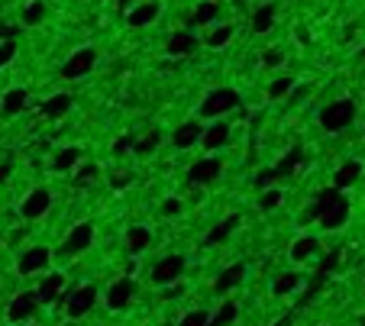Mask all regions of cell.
I'll return each mask as SVG.
<instances>
[{"label": "cell", "mask_w": 365, "mask_h": 326, "mask_svg": "<svg viewBox=\"0 0 365 326\" xmlns=\"http://www.w3.org/2000/svg\"><path fill=\"white\" fill-rule=\"evenodd\" d=\"M310 216L320 223L323 229H339L349 220V197H343L339 188H327L317 194L314 207H310Z\"/></svg>", "instance_id": "1"}, {"label": "cell", "mask_w": 365, "mask_h": 326, "mask_svg": "<svg viewBox=\"0 0 365 326\" xmlns=\"http://www.w3.org/2000/svg\"><path fill=\"white\" fill-rule=\"evenodd\" d=\"M352 120H356V104L352 100H333V104H327L320 110V126L327 132H343L346 126H352Z\"/></svg>", "instance_id": "2"}, {"label": "cell", "mask_w": 365, "mask_h": 326, "mask_svg": "<svg viewBox=\"0 0 365 326\" xmlns=\"http://www.w3.org/2000/svg\"><path fill=\"white\" fill-rule=\"evenodd\" d=\"M239 107V94L233 88H217L211 90L204 100H201V117L204 120H213V117H223V113L236 110Z\"/></svg>", "instance_id": "3"}, {"label": "cell", "mask_w": 365, "mask_h": 326, "mask_svg": "<svg viewBox=\"0 0 365 326\" xmlns=\"http://www.w3.org/2000/svg\"><path fill=\"white\" fill-rule=\"evenodd\" d=\"M58 300H65V313H68L71 320H81L94 310V304H97V288L81 285V288H75L68 298H58Z\"/></svg>", "instance_id": "4"}, {"label": "cell", "mask_w": 365, "mask_h": 326, "mask_svg": "<svg viewBox=\"0 0 365 326\" xmlns=\"http://www.w3.org/2000/svg\"><path fill=\"white\" fill-rule=\"evenodd\" d=\"M94 65H97V52H94V49H78L75 56H71L68 62L62 65V78H68V81H78V78L91 75Z\"/></svg>", "instance_id": "5"}, {"label": "cell", "mask_w": 365, "mask_h": 326, "mask_svg": "<svg viewBox=\"0 0 365 326\" xmlns=\"http://www.w3.org/2000/svg\"><path fill=\"white\" fill-rule=\"evenodd\" d=\"M184 275V256H165L152 265V281L155 285H175Z\"/></svg>", "instance_id": "6"}, {"label": "cell", "mask_w": 365, "mask_h": 326, "mask_svg": "<svg viewBox=\"0 0 365 326\" xmlns=\"http://www.w3.org/2000/svg\"><path fill=\"white\" fill-rule=\"evenodd\" d=\"M49 207H52V194L46 188H36L23 197L20 214H23V220H39V216L49 214Z\"/></svg>", "instance_id": "7"}, {"label": "cell", "mask_w": 365, "mask_h": 326, "mask_svg": "<svg viewBox=\"0 0 365 326\" xmlns=\"http://www.w3.org/2000/svg\"><path fill=\"white\" fill-rule=\"evenodd\" d=\"M133 294H136V281L133 278H117L107 291V307L110 310H127L133 304Z\"/></svg>", "instance_id": "8"}, {"label": "cell", "mask_w": 365, "mask_h": 326, "mask_svg": "<svg viewBox=\"0 0 365 326\" xmlns=\"http://www.w3.org/2000/svg\"><path fill=\"white\" fill-rule=\"evenodd\" d=\"M220 172H223V162L220 159H213V155L197 159L194 165H191V172H188V184H211V181L220 178Z\"/></svg>", "instance_id": "9"}, {"label": "cell", "mask_w": 365, "mask_h": 326, "mask_svg": "<svg viewBox=\"0 0 365 326\" xmlns=\"http://www.w3.org/2000/svg\"><path fill=\"white\" fill-rule=\"evenodd\" d=\"M91 243H94V226L91 223H78L68 236H65V252H68V256H81V252L91 249Z\"/></svg>", "instance_id": "10"}, {"label": "cell", "mask_w": 365, "mask_h": 326, "mask_svg": "<svg viewBox=\"0 0 365 326\" xmlns=\"http://www.w3.org/2000/svg\"><path fill=\"white\" fill-rule=\"evenodd\" d=\"M52 252L46 249V246H33V249H26L20 256V262H16V271L20 275H36V271H43L46 265H49Z\"/></svg>", "instance_id": "11"}, {"label": "cell", "mask_w": 365, "mask_h": 326, "mask_svg": "<svg viewBox=\"0 0 365 326\" xmlns=\"http://www.w3.org/2000/svg\"><path fill=\"white\" fill-rule=\"evenodd\" d=\"M36 307H39V298H36V291H20L14 300H10L7 317L14 320V323H20V320H29V317H33Z\"/></svg>", "instance_id": "12"}, {"label": "cell", "mask_w": 365, "mask_h": 326, "mask_svg": "<svg viewBox=\"0 0 365 326\" xmlns=\"http://www.w3.org/2000/svg\"><path fill=\"white\" fill-rule=\"evenodd\" d=\"M226 142H230V126L226 123H211L204 132H201V142H197V146H204L207 152H217V149H223Z\"/></svg>", "instance_id": "13"}, {"label": "cell", "mask_w": 365, "mask_h": 326, "mask_svg": "<svg viewBox=\"0 0 365 326\" xmlns=\"http://www.w3.org/2000/svg\"><path fill=\"white\" fill-rule=\"evenodd\" d=\"M201 132H204V126L197 123V120H188L184 126H178V130H175L171 146H175V149H194L197 142H201Z\"/></svg>", "instance_id": "14"}, {"label": "cell", "mask_w": 365, "mask_h": 326, "mask_svg": "<svg viewBox=\"0 0 365 326\" xmlns=\"http://www.w3.org/2000/svg\"><path fill=\"white\" fill-rule=\"evenodd\" d=\"M243 278H246V265H243V262L226 265V268L220 271V278L213 281V291H217V294H230L233 288H236L239 281H243Z\"/></svg>", "instance_id": "15"}, {"label": "cell", "mask_w": 365, "mask_h": 326, "mask_svg": "<svg viewBox=\"0 0 365 326\" xmlns=\"http://www.w3.org/2000/svg\"><path fill=\"white\" fill-rule=\"evenodd\" d=\"M155 16H159V4H152V0H149V4H133V7L127 10V23H129L133 29L149 26Z\"/></svg>", "instance_id": "16"}, {"label": "cell", "mask_w": 365, "mask_h": 326, "mask_svg": "<svg viewBox=\"0 0 365 326\" xmlns=\"http://www.w3.org/2000/svg\"><path fill=\"white\" fill-rule=\"evenodd\" d=\"M65 291V275H46V281L36 288V298L39 304H55Z\"/></svg>", "instance_id": "17"}, {"label": "cell", "mask_w": 365, "mask_h": 326, "mask_svg": "<svg viewBox=\"0 0 365 326\" xmlns=\"http://www.w3.org/2000/svg\"><path fill=\"white\" fill-rule=\"evenodd\" d=\"M359 174H362V162H356V159L343 162V165L333 172V188H339V191L352 188V184L359 181Z\"/></svg>", "instance_id": "18"}, {"label": "cell", "mask_w": 365, "mask_h": 326, "mask_svg": "<svg viewBox=\"0 0 365 326\" xmlns=\"http://www.w3.org/2000/svg\"><path fill=\"white\" fill-rule=\"evenodd\" d=\"M239 223H243V220H239L236 214H233V216H223V220H220L217 226H213L211 233L204 236V246H220V243H226V239H230L233 233H236Z\"/></svg>", "instance_id": "19"}, {"label": "cell", "mask_w": 365, "mask_h": 326, "mask_svg": "<svg viewBox=\"0 0 365 326\" xmlns=\"http://www.w3.org/2000/svg\"><path fill=\"white\" fill-rule=\"evenodd\" d=\"M29 104V94L23 88H10L7 94H4V100H0V113L4 117H16V113H23Z\"/></svg>", "instance_id": "20"}, {"label": "cell", "mask_w": 365, "mask_h": 326, "mask_svg": "<svg viewBox=\"0 0 365 326\" xmlns=\"http://www.w3.org/2000/svg\"><path fill=\"white\" fill-rule=\"evenodd\" d=\"M165 49H169V56H175V58L191 56V52L197 49V39H194L191 33H184V29H178V33H171V36H169Z\"/></svg>", "instance_id": "21"}, {"label": "cell", "mask_w": 365, "mask_h": 326, "mask_svg": "<svg viewBox=\"0 0 365 326\" xmlns=\"http://www.w3.org/2000/svg\"><path fill=\"white\" fill-rule=\"evenodd\" d=\"M217 14H220L217 0H201L194 7V14H191V23H194V26H211V23L217 20Z\"/></svg>", "instance_id": "22"}, {"label": "cell", "mask_w": 365, "mask_h": 326, "mask_svg": "<svg viewBox=\"0 0 365 326\" xmlns=\"http://www.w3.org/2000/svg\"><path fill=\"white\" fill-rule=\"evenodd\" d=\"M275 4H262V7H255V14H253V33H268V29L275 26Z\"/></svg>", "instance_id": "23"}, {"label": "cell", "mask_w": 365, "mask_h": 326, "mask_svg": "<svg viewBox=\"0 0 365 326\" xmlns=\"http://www.w3.org/2000/svg\"><path fill=\"white\" fill-rule=\"evenodd\" d=\"M149 243H152V233H149L146 226H129L127 229V249L133 252H146L149 249Z\"/></svg>", "instance_id": "24"}, {"label": "cell", "mask_w": 365, "mask_h": 326, "mask_svg": "<svg viewBox=\"0 0 365 326\" xmlns=\"http://www.w3.org/2000/svg\"><path fill=\"white\" fill-rule=\"evenodd\" d=\"M317 252H320V243H317L314 236H301V239H295V246H291V258H295V262H307V258H314Z\"/></svg>", "instance_id": "25"}, {"label": "cell", "mask_w": 365, "mask_h": 326, "mask_svg": "<svg viewBox=\"0 0 365 326\" xmlns=\"http://www.w3.org/2000/svg\"><path fill=\"white\" fill-rule=\"evenodd\" d=\"M236 317H239L236 300H223V304L217 307V313L207 320V326H233V323H236Z\"/></svg>", "instance_id": "26"}, {"label": "cell", "mask_w": 365, "mask_h": 326, "mask_svg": "<svg viewBox=\"0 0 365 326\" xmlns=\"http://www.w3.org/2000/svg\"><path fill=\"white\" fill-rule=\"evenodd\" d=\"M68 110H71V98H68V94H55V98H49L43 104V113L49 120H62Z\"/></svg>", "instance_id": "27"}, {"label": "cell", "mask_w": 365, "mask_h": 326, "mask_svg": "<svg viewBox=\"0 0 365 326\" xmlns=\"http://www.w3.org/2000/svg\"><path fill=\"white\" fill-rule=\"evenodd\" d=\"M78 162H81V149H78V146H65L62 152L52 159V168H55V172H71Z\"/></svg>", "instance_id": "28"}, {"label": "cell", "mask_w": 365, "mask_h": 326, "mask_svg": "<svg viewBox=\"0 0 365 326\" xmlns=\"http://www.w3.org/2000/svg\"><path fill=\"white\" fill-rule=\"evenodd\" d=\"M71 172H75V188H88V184H91V181H97V174H100V168L94 165V162H85V165H81V162H78L75 168H71Z\"/></svg>", "instance_id": "29"}, {"label": "cell", "mask_w": 365, "mask_h": 326, "mask_svg": "<svg viewBox=\"0 0 365 326\" xmlns=\"http://www.w3.org/2000/svg\"><path fill=\"white\" fill-rule=\"evenodd\" d=\"M301 159H304L301 146H295L288 155H285V159L278 162V165H275V174H278V178H288V174H295V172H297V165H301Z\"/></svg>", "instance_id": "30"}, {"label": "cell", "mask_w": 365, "mask_h": 326, "mask_svg": "<svg viewBox=\"0 0 365 326\" xmlns=\"http://www.w3.org/2000/svg\"><path fill=\"white\" fill-rule=\"evenodd\" d=\"M295 90V78L285 75V78H275L272 84H268V100H285Z\"/></svg>", "instance_id": "31"}, {"label": "cell", "mask_w": 365, "mask_h": 326, "mask_svg": "<svg viewBox=\"0 0 365 326\" xmlns=\"http://www.w3.org/2000/svg\"><path fill=\"white\" fill-rule=\"evenodd\" d=\"M297 281H301V278L295 275V271H285V275H278L275 278V285H272V294L275 298H285V294H291L297 288Z\"/></svg>", "instance_id": "32"}, {"label": "cell", "mask_w": 365, "mask_h": 326, "mask_svg": "<svg viewBox=\"0 0 365 326\" xmlns=\"http://www.w3.org/2000/svg\"><path fill=\"white\" fill-rule=\"evenodd\" d=\"M159 142H162V132L152 130V132H146L142 139H136V142H133V152L136 155H152L155 149H159Z\"/></svg>", "instance_id": "33"}, {"label": "cell", "mask_w": 365, "mask_h": 326, "mask_svg": "<svg viewBox=\"0 0 365 326\" xmlns=\"http://www.w3.org/2000/svg\"><path fill=\"white\" fill-rule=\"evenodd\" d=\"M46 20V4L43 0H33L29 7H23V26H39Z\"/></svg>", "instance_id": "34"}, {"label": "cell", "mask_w": 365, "mask_h": 326, "mask_svg": "<svg viewBox=\"0 0 365 326\" xmlns=\"http://www.w3.org/2000/svg\"><path fill=\"white\" fill-rule=\"evenodd\" d=\"M230 39H233V26H217V29H211V33H207L204 46H211V49H223Z\"/></svg>", "instance_id": "35"}, {"label": "cell", "mask_w": 365, "mask_h": 326, "mask_svg": "<svg viewBox=\"0 0 365 326\" xmlns=\"http://www.w3.org/2000/svg\"><path fill=\"white\" fill-rule=\"evenodd\" d=\"M281 204V191L278 188H265L262 191V197H259V207L262 210H275Z\"/></svg>", "instance_id": "36"}, {"label": "cell", "mask_w": 365, "mask_h": 326, "mask_svg": "<svg viewBox=\"0 0 365 326\" xmlns=\"http://www.w3.org/2000/svg\"><path fill=\"white\" fill-rule=\"evenodd\" d=\"M16 58V39H0V68Z\"/></svg>", "instance_id": "37"}, {"label": "cell", "mask_w": 365, "mask_h": 326, "mask_svg": "<svg viewBox=\"0 0 365 326\" xmlns=\"http://www.w3.org/2000/svg\"><path fill=\"white\" fill-rule=\"evenodd\" d=\"M207 320H211V317H207L204 310H191V313H184L181 323H178V326H204Z\"/></svg>", "instance_id": "38"}, {"label": "cell", "mask_w": 365, "mask_h": 326, "mask_svg": "<svg viewBox=\"0 0 365 326\" xmlns=\"http://www.w3.org/2000/svg\"><path fill=\"white\" fill-rule=\"evenodd\" d=\"M275 181H278V174H275V168H265V172H259V174H255V188H259V191H265V188H272Z\"/></svg>", "instance_id": "39"}, {"label": "cell", "mask_w": 365, "mask_h": 326, "mask_svg": "<svg viewBox=\"0 0 365 326\" xmlns=\"http://www.w3.org/2000/svg\"><path fill=\"white\" fill-rule=\"evenodd\" d=\"M337 265H339V249H333L330 256L323 258V265H320V271H317V278H327L333 268H337Z\"/></svg>", "instance_id": "40"}, {"label": "cell", "mask_w": 365, "mask_h": 326, "mask_svg": "<svg viewBox=\"0 0 365 326\" xmlns=\"http://www.w3.org/2000/svg\"><path fill=\"white\" fill-rule=\"evenodd\" d=\"M181 210H184V204L178 201V197H169V201L162 204V214H165V216H178Z\"/></svg>", "instance_id": "41"}, {"label": "cell", "mask_w": 365, "mask_h": 326, "mask_svg": "<svg viewBox=\"0 0 365 326\" xmlns=\"http://www.w3.org/2000/svg\"><path fill=\"white\" fill-rule=\"evenodd\" d=\"M281 62H285V56H281L278 49H268L265 56H262V65H265V68H278Z\"/></svg>", "instance_id": "42"}, {"label": "cell", "mask_w": 365, "mask_h": 326, "mask_svg": "<svg viewBox=\"0 0 365 326\" xmlns=\"http://www.w3.org/2000/svg\"><path fill=\"white\" fill-rule=\"evenodd\" d=\"M133 142H136L133 136H120V139H117V146H113V152H117V155H127L129 149H133Z\"/></svg>", "instance_id": "43"}, {"label": "cell", "mask_w": 365, "mask_h": 326, "mask_svg": "<svg viewBox=\"0 0 365 326\" xmlns=\"http://www.w3.org/2000/svg\"><path fill=\"white\" fill-rule=\"evenodd\" d=\"M0 39H14V29H10V26H4V23H0Z\"/></svg>", "instance_id": "44"}, {"label": "cell", "mask_w": 365, "mask_h": 326, "mask_svg": "<svg viewBox=\"0 0 365 326\" xmlns=\"http://www.w3.org/2000/svg\"><path fill=\"white\" fill-rule=\"evenodd\" d=\"M10 178V162H4V165H0V181H7Z\"/></svg>", "instance_id": "45"}, {"label": "cell", "mask_w": 365, "mask_h": 326, "mask_svg": "<svg viewBox=\"0 0 365 326\" xmlns=\"http://www.w3.org/2000/svg\"><path fill=\"white\" fill-rule=\"evenodd\" d=\"M117 7H120V10H123V14H127V10H129V7H133V0H117Z\"/></svg>", "instance_id": "46"}, {"label": "cell", "mask_w": 365, "mask_h": 326, "mask_svg": "<svg viewBox=\"0 0 365 326\" xmlns=\"http://www.w3.org/2000/svg\"><path fill=\"white\" fill-rule=\"evenodd\" d=\"M359 58H362V62H365V49H362V52H359Z\"/></svg>", "instance_id": "47"}]
</instances>
